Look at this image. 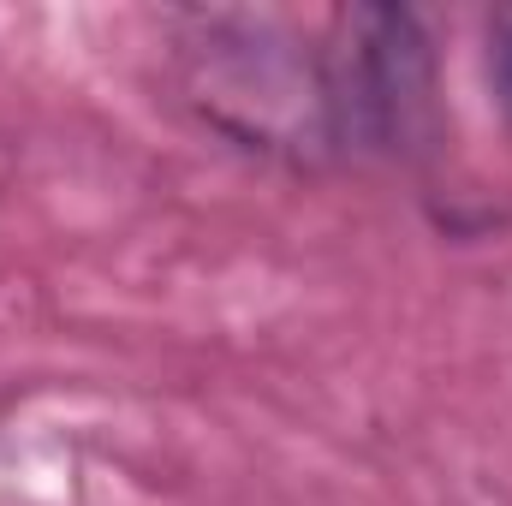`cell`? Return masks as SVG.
Instances as JSON below:
<instances>
[{
  "instance_id": "1",
  "label": "cell",
  "mask_w": 512,
  "mask_h": 506,
  "mask_svg": "<svg viewBox=\"0 0 512 506\" xmlns=\"http://www.w3.org/2000/svg\"><path fill=\"white\" fill-rule=\"evenodd\" d=\"M340 24L352 30V48L340 54V78L328 102L346 114V126L376 143L405 137L411 114L429 108V54L411 12L364 6V12H346Z\"/></svg>"
},
{
  "instance_id": "2",
  "label": "cell",
  "mask_w": 512,
  "mask_h": 506,
  "mask_svg": "<svg viewBox=\"0 0 512 506\" xmlns=\"http://www.w3.org/2000/svg\"><path fill=\"white\" fill-rule=\"evenodd\" d=\"M501 84H507V102H512V36H507V48H501Z\"/></svg>"
}]
</instances>
